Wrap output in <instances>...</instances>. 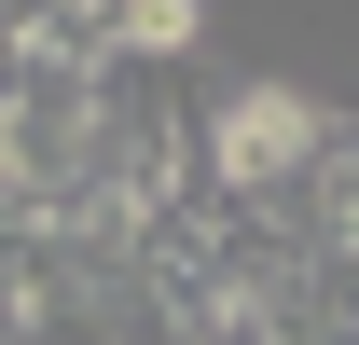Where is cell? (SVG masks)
<instances>
[{
  "mask_svg": "<svg viewBox=\"0 0 359 345\" xmlns=\"http://www.w3.org/2000/svg\"><path fill=\"white\" fill-rule=\"evenodd\" d=\"M180 166H194V208H222V221H359V152L304 83L194 97Z\"/></svg>",
  "mask_w": 359,
  "mask_h": 345,
  "instance_id": "6da1fadb",
  "label": "cell"
},
{
  "mask_svg": "<svg viewBox=\"0 0 359 345\" xmlns=\"http://www.w3.org/2000/svg\"><path fill=\"white\" fill-rule=\"evenodd\" d=\"M0 345H166L138 249H55L0 235Z\"/></svg>",
  "mask_w": 359,
  "mask_h": 345,
  "instance_id": "7a4b0ae2",
  "label": "cell"
}]
</instances>
